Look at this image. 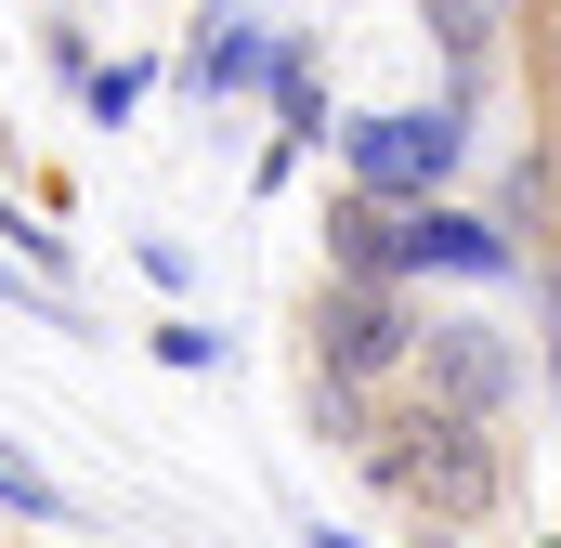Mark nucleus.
<instances>
[{
	"mask_svg": "<svg viewBox=\"0 0 561 548\" xmlns=\"http://www.w3.org/2000/svg\"><path fill=\"white\" fill-rule=\"evenodd\" d=\"M419 327H431V300L405 274H313V287H300V406H313V431H327L340 457L366 444V418L405 392Z\"/></svg>",
	"mask_w": 561,
	"mask_h": 548,
	"instance_id": "1",
	"label": "nucleus"
},
{
	"mask_svg": "<svg viewBox=\"0 0 561 548\" xmlns=\"http://www.w3.org/2000/svg\"><path fill=\"white\" fill-rule=\"evenodd\" d=\"M353 483H366L379 510H405L419 536H483V523L510 510L523 457H510L496 418H444V406H419V392H392V406L366 418V444H353Z\"/></svg>",
	"mask_w": 561,
	"mask_h": 548,
	"instance_id": "2",
	"label": "nucleus"
},
{
	"mask_svg": "<svg viewBox=\"0 0 561 548\" xmlns=\"http://www.w3.org/2000/svg\"><path fill=\"white\" fill-rule=\"evenodd\" d=\"M457 170H470V105H379L340 132V183H366L392 209H431Z\"/></svg>",
	"mask_w": 561,
	"mask_h": 548,
	"instance_id": "3",
	"label": "nucleus"
},
{
	"mask_svg": "<svg viewBox=\"0 0 561 548\" xmlns=\"http://www.w3.org/2000/svg\"><path fill=\"white\" fill-rule=\"evenodd\" d=\"M405 392L444 406V418H496V431H510V406H523V353H510V327H483V313H431Z\"/></svg>",
	"mask_w": 561,
	"mask_h": 548,
	"instance_id": "4",
	"label": "nucleus"
},
{
	"mask_svg": "<svg viewBox=\"0 0 561 548\" xmlns=\"http://www.w3.org/2000/svg\"><path fill=\"white\" fill-rule=\"evenodd\" d=\"M510 262H523V249H510L496 222L444 209V196H431V209H392V274H405V287H419V274H510Z\"/></svg>",
	"mask_w": 561,
	"mask_h": 548,
	"instance_id": "5",
	"label": "nucleus"
},
{
	"mask_svg": "<svg viewBox=\"0 0 561 548\" xmlns=\"http://www.w3.org/2000/svg\"><path fill=\"white\" fill-rule=\"evenodd\" d=\"M419 26H431V53H444V79H457V105L496 79V53L523 39V0H419Z\"/></svg>",
	"mask_w": 561,
	"mask_h": 548,
	"instance_id": "6",
	"label": "nucleus"
},
{
	"mask_svg": "<svg viewBox=\"0 0 561 548\" xmlns=\"http://www.w3.org/2000/svg\"><path fill=\"white\" fill-rule=\"evenodd\" d=\"M196 92H249V79H275V53H262V13H196Z\"/></svg>",
	"mask_w": 561,
	"mask_h": 548,
	"instance_id": "7",
	"label": "nucleus"
},
{
	"mask_svg": "<svg viewBox=\"0 0 561 548\" xmlns=\"http://www.w3.org/2000/svg\"><path fill=\"white\" fill-rule=\"evenodd\" d=\"M510 66H523V92L561 105V0H523V39H510Z\"/></svg>",
	"mask_w": 561,
	"mask_h": 548,
	"instance_id": "8",
	"label": "nucleus"
},
{
	"mask_svg": "<svg viewBox=\"0 0 561 548\" xmlns=\"http://www.w3.org/2000/svg\"><path fill=\"white\" fill-rule=\"evenodd\" d=\"M0 496H13V510H39V523H79V510H66V483H39L13 444H0Z\"/></svg>",
	"mask_w": 561,
	"mask_h": 548,
	"instance_id": "9",
	"label": "nucleus"
},
{
	"mask_svg": "<svg viewBox=\"0 0 561 548\" xmlns=\"http://www.w3.org/2000/svg\"><path fill=\"white\" fill-rule=\"evenodd\" d=\"M144 105V66H92V118H105V132H118V118H131Z\"/></svg>",
	"mask_w": 561,
	"mask_h": 548,
	"instance_id": "10",
	"label": "nucleus"
},
{
	"mask_svg": "<svg viewBox=\"0 0 561 548\" xmlns=\"http://www.w3.org/2000/svg\"><path fill=\"white\" fill-rule=\"evenodd\" d=\"M313 548H353V536H313Z\"/></svg>",
	"mask_w": 561,
	"mask_h": 548,
	"instance_id": "11",
	"label": "nucleus"
}]
</instances>
